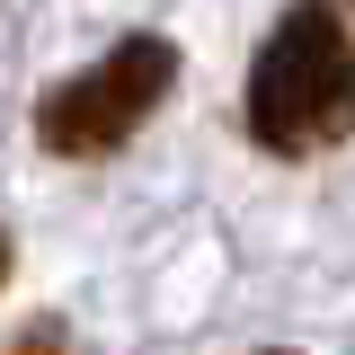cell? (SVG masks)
<instances>
[{"mask_svg": "<svg viewBox=\"0 0 355 355\" xmlns=\"http://www.w3.org/2000/svg\"><path fill=\"white\" fill-rule=\"evenodd\" d=\"M249 133L302 160L355 142V36L338 9H284L249 62Z\"/></svg>", "mask_w": 355, "mask_h": 355, "instance_id": "cell-1", "label": "cell"}, {"mask_svg": "<svg viewBox=\"0 0 355 355\" xmlns=\"http://www.w3.org/2000/svg\"><path fill=\"white\" fill-rule=\"evenodd\" d=\"M169 80H178V44L169 36H125L107 62H89L80 80H62V89L36 98V142L62 151V160H107L169 98Z\"/></svg>", "mask_w": 355, "mask_h": 355, "instance_id": "cell-2", "label": "cell"}, {"mask_svg": "<svg viewBox=\"0 0 355 355\" xmlns=\"http://www.w3.org/2000/svg\"><path fill=\"white\" fill-rule=\"evenodd\" d=\"M0 355H62V320H36V329H18Z\"/></svg>", "mask_w": 355, "mask_h": 355, "instance_id": "cell-3", "label": "cell"}, {"mask_svg": "<svg viewBox=\"0 0 355 355\" xmlns=\"http://www.w3.org/2000/svg\"><path fill=\"white\" fill-rule=\"evenodd\" d=\"M0 284H9V231H0Z\"/></svg>", "mask_w": 355, "mask_h": 355, "instance_id": "cell-4", "label": "cell"}]
</instances>
